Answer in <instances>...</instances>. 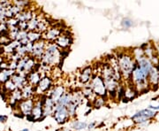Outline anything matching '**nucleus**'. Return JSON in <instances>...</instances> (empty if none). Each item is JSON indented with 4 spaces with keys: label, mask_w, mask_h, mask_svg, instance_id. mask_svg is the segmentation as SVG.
<instances>
[{
    "label": "nucleus",
    "mask_w": 159,
    "mask_h": 131,
    "mask_svg": "<svg viewBox=\"0 0 159 131\" xmlns=\"http://www.w3.org/2000/svg\"><path fill=\"white\" fill-rule=\"evenodd\" d=\"M55 107V103L51 100L49 97H46L44 100H43V117L53 114Z\"/></svg>",
    "instance_id": "4468645a"
},
{
    "label": "nucleus",
    "mask_w": 159,
    "mask_h": 131,
    "mask_svg": "<svg viewBox=\"0 0 159 131\" xmlns=\"http://www.w3.org/2000/svg\"><path fill=\"white\" fill-rule=\"evenodd\" d=\"M34 18V13L33 12L30 11L29 9H26L24 11L20 12L15 19L18 21H21V22H29V21H31Z\"/></svg>",
    "instance_id": "a211bd4d"
},
{
    "label": "nucleus",
    "mask_w": 159,
    "mask_h": 131,
    "mask_svg": "<svg viewBox=\"0 0 159 131\" xmlns=\"http://www.w3.org/2000/svg\"><path fill=\"white\" fill-rule=\"evenodd\" d=\"M155 114H156V113L153 111H151L149 109H145V110H142V111L136 113L132 117V119L137 123H142V122H144L148 119L154 117Z\"/></svg>",
    "instance_id": "9d476101"
},
{
    "label": "nucleus",
    "mask_w": 159,
    "mask_h": 131,
    "mask_svg": "<svg viewBox=\"0 0 159 131\" xmlns=\"http://www.w3.org/2000/svg\"><path fill=\"white\" fill-rule=\"evenodd\" d=\"M93 101H94V106L96 108H100L104 105V98L103 97H96V98Z\"/></svg>",
    "instance_id": "c85d7f7f"
},
{
    "label": "nucleus",
    "mask_w": 159,
    "mask_h": 131,
    "mask_svg": "<svg viewBox=\"0 0 159 131\" xmlns=\"http://www.w3.org/2000/svg\"><path fill=\"white\" fill-rule=\"evenodd\" d=\"M93 69L91 67H87L86 68L82 70V72L80 73V81L81 83L86 84L88 82H89L93 77Z\"/></svg>",
    "instance_id": "f3484780"
},
{
    "label": "nucleus",
    "mask_w": 159,
    "mask_h": 131,
    "mask_svg": "<svg viewBox=\"0 0 159 131\" xmlns=\"http://www.w3.org/2000/svg\"><path fill=\"white\" fill-rule=\"evenodd\" d=\"M96 126H97V121H93V122L89 123L87 128H88L89 129H95V127H96Z\"/></svg>",
    "instance_id": "2f4dec72"
},
{
    "label": "nucleus",
    "mask_w": 159,
    "mask_h": 131,
    "mask_svg": "<svg viewBox=\"0 0 159 131\" xmlns=\"http://www.w3.org/2000/svg\"><path fill=\"white\" fill-rule=\"evenodd\" d=\"M20 131H29L28 129H22V130H20Z\"/></svg>",
    "instance_id": "f704fd0d"
},
{
    "label": "nucleus",
    "mask_w": 159,
    "mask_h": 131,
    "mask_svg": "<svg viewBox=\"0 0 159 131\" xmlns=\"http://www.w3.org/2000/svg\"><path fill=\"white\" fill-rule=\"evenodd\" d=\"M61 52L59 48L55 44H50L46 46L45 51L42 57V65L43 66H56L60 61Z\"/></svg>",
    "instance_id": "f257e3e1"
},
{
    "label": "nucleus",
    "mask_w": 159,
    "mask_h": 131,
    "mask_svg": "<svg viewBox=\"0 0 159 131\" xmlns=\"http://www.w3.org/2000/svg\"><path fill=\"white\" fill-rule=\"evenodd\" d=\"M148 78H149V82H151L152 83L156 84V83L157 82V81H158V79H159L158 71L155 68H151V70H150V72H149V74H148Z\"/></svg>",
    "instance_id": "b1692460"
},
{
    "label": "nucleus",
    "mask_w": 159,
    "mask_h": 131,
    "mask_svg": "<svg viewBox=\"0 0 159 131\" xmlns=\"http://www.w3.org/2000/svg\"><path fill=\"white\" fill-rule=\"evenodd\" d=\"M6 120H7V116H6V115H0V122L4 123V122H6Z\"/></svg>",
    "instance_id": "473e14b6"
},
{
    "label": "nucleus",
    "mask_w": 159,
    "mask_h": 131,
    "mask_svg": "<svg viewBox=\"0 0 159 131\" xmlns=\"http://www.w3.org/2000/svg\"><path fill=\"white\" fill-rule=\"evenodd\" d=\"M27 77V81L29 85L33 86V87H36L37 84L39 83L40 80H41V74L38 71H31L29 74L26 75Z\"/></svg>",
    "instance_id": "dca6fc26"
},
{
    "label": "nucleus",
    "mask_w": 159,
    "mask_h": 131,
    "mask_svg": "<svg viewBox=\"0 0 159 131\" xmlns=\"http://www.w3.org/2000/svg\"><path fill=\"white\" fill-rule=\"evenodd\" d=\"M5 89H6V91H9V92H12V91H14L17 88H16V86L15 84L12 82V81L10 79L9 81H7L6 82H5Z\"/></svg>",
    "instance_id": "cd10ccee"
},
{
    "label": "nucleus",
    "mask_w": 159,
    "mask_h": 131,
    "mask_svg": "<svg viewBox=\"0 0 159 131\" xmlns=\"http://www.w3.org/2000/svg\"><path fill=\"white\" fill-rule=\"evenodd\" d=\"M72 102V94L70 93H65L62 97H60L57 102L56 103V105L57 106H64V107H67Z\"/></svg>",
    "instance_id": "aec40b11"
},
{
    "label": "nucleus",
    "mask_w": 159,
    "mask_h": 131,
    "mask_svg": "<svg viewBox=\"0 0 159 131\" xmlns=\"http://www.w3.org/2000/svg\"><path fill=\"white\" fill-rule=\"evenodd\" d=\"M27 36H28V31H19L17 37H16V41L20 42V41L27 38Z\"/></svg>",
    "instance_id": "c756f323"
},
{
    "label": "nucleus",
    "mask_w": 159,
    "mask_h": 131,
    "mask_svg": "<svg viewBox=\"0 0 159 131\" xmlns=\"http://www.w3.org/2000/svg\"><path fill=\"white\" fill-rule=\"evenodd\" d=\"M27 38L29 39L30 43L34 44V43H36V42H38L42 39V34L37 32V31H30V32H28Z\"/></svg>",
    "instance_id": "4be33fe9"
},
{
    "label": "nucleus",
    "mask_w": 159,
    "mask_h": 131,
    "mask_svg": "<svg viewBox=\"0 0 159 131\" xmlns=\"http://www.w3.org/2000/svg\"><path fill=\"white\" fill-rule=\"evenodd\" d=\"M57 131H68V130H66V129H58Z\"/></svg>",
    "instance_id": "c9c22d12"
},
{
    "label": "nucleus",
    "mask_w": 159,
    "mask_h": 131,
    "mask_svg": "<svg viewBox=\"0 0 159 131\" xmlns=\"http://www.w3.org/2000/svg\"><path fill=\"white\" fill-rule=\"evenodd\" d=\"M82 95H83V97H85L88 99H91V98H93V97H95V96H96L94 94L93 91H92V89L90 88V86L89 87H86L85 89L83 90V91H82Z\"/></svg>",
    "instance_id": "bb28decb"
},
{
    "label": "nucleus",
    "mask_w": 159,
    "mask_h": 131,
    "mask_svg": "<svg viewBox=\"0 0 159 131\" xmlns=\"http://www.w3.org/2000/svg\"><path fill=\"white\" fill-rule=\"evenodd\" d=\"M122 25H123L125 28H130L131 26L133 25V23H132V21H130L129 19H125V20H123V21H122Z\"/></svg>",
    "instance_id": "7c9ffc66"
},
{
    "label": "nucleus",
    "mask_w": 159,
    "mask_h": 131,
    "mask_svg": "<svg viewBox=\"0 0 159 131\" xmlns=\"http://www.w3.org/2000/svg\"><path fill=\"white\" fill-rule=\"evenodd\" d=\"M34 91H35V87L29 85V83L24 86L21 89L23 99H31L32 97L34 96Z\"/></svg>",
    "instance_id": "6ab92c4d"
},
{
    "label": "nucleus",
    "mask_w": 159,
    "mask_h": 131,
    "mask_svg": "<svg viewBox=\"0 0 159 131\" xmlns=\"http://www.w3.org/2000/svg\"><path fill=\"white\" fill-rule=\"evenodd\" d=\"M42 116H43V100L40 98L36 101H34V106L32 109L31 115L28 116L29 120H39Z\"/></svg>",
    "instance_id": "0eeeda50"
},
{
    "label": "nucleus",
    "mask_w": 159,
    "mask_h": 131,
    "mask_svg": "<svg viewBox=\"0 0 159 131\" xmlns=\"http://www.w3.org/2000/svg\"><path fill=\"white\" fill-rule=\"evenodd\" d=\"M19 105V110L20 111V114L24 116H29L31 115L32 109L34 106V100L31 99H23L18 104Z\"/></svg>",
    "instance_id": "1a4fd4ad"
},
{
    "label": "nucleus",
    "mask_w": 159,
    "mask_h": 131,
    "mask_svg": "<svg viewBox=\"0 0 159 131\" xmlns=\"http://www.w3.org/2000/svg\"><path fill=\"white\" fill-rule=\"evenodd\" d=\"M51 89H52V81L48 76H44V77L41 78L39 83L35 87L36 93H39V94L48 92L51 91Z\"/></svg>",
    "instance_id": "6e6552de"
},
{
    "label": "nucleus",
    "mask_w": 159,
    "mask_h": 131,
    "mask_svg": "<svg viewBox=\"0 0 159 131\" xmlns=\"http://www.w3.org/2000/svg\"><path fill=\"white\" fill-rule=\"evenodd\" d=\"M47 46L46 41L43 40V38L38 42L33 44L32 51L30 53V56L33 57L34 59H42V57L45 51V48Z\"/></svg>",
    "instance_id": "423d86ee"
},
{
    "label": "nucleus",
    "mask_w": 159,
    "mask_h": 131,
    "mask_svg": "<svg viewBox=\"0 0 159 131\" xmlns=\"http://www.w3.org/2000/svg\"><path fill=\"white\" fill-rule=\"evenodd\" d=\"M73 40L72 37L69 36L67 35H60L57 39L55 41V44L58 47V48H62V49H66L69 46L72 44Z\"/></svg>",
    "instance_id": "ddd939ff"
},
{
    "label": "nucleus",
    "mask_w": 159,
    "mask_h": 131,
    "mask_svg": "<svg viewBox=\"0 0 159 131\" xmlns=\"http://www.w3.org/2000/svg\"><path fill=\"white\" fill-rule=\"evenodd\" d=\"M53 117L57 121V124H64L69 120V115L67 113L66 107L64 106H57L55 104L54 112H53Z\"/></svg>",
    "instance_id": "39448f33"
},
{
    "label": "nucleus",
    "mask_w": 159,
    "mask_h": 131,
    "mask_svg": "<svg viewBox=\"0 0 159 131\" xmlns=\"http://www.w3.org/2000/svg\"><path fill=\"white\" fill-rule=\"evenodd\" d=\"M88 127V124L84 121H78V120H74L72 123V129H74V130H82L85 129Z\"/></svg>",
    "instance_id": "393cba45"
},
{
    "label": "nucleus",
    "mask_w": 159,
    "mask_h": 131,
    "mask_svg": "<svg viewBox=\"0 0 159 131\" xmlns=\"http://www.w3.org/2000/svg\"><path fill=\"white\" fill-rule=\"evenodd\" d=\"M90 88L97 97H104L107 96V90L104 82L100 75H94L90 82Z\"/></svg>",
    "instance_id": "f03ea898"
},
{
    "label": "nucleus",
    "mask_w": 159,
    "mask_h": 131,
    "mask_svg": "<svg viewBox=\"0 0 159 131\" xmlns=\"http://www.w3.org/2000/svg\"><path fill=\"white\" fill-rule=\"evenodd\" d=\"M15 73L14 70H11V69H5V70H2L0 72V82H6L7 81H9L11 79V77L13 75V74Z\"/></svg>",
    "instance_id": "412c9836"
},
{
    "label": "nucleus",
    "mask_w": 159,
    "mask_h": 131,
    "mask_svg": "<svg viewBox=\"0 0 159 131\" xmlns=\"http://www.w3.org/2000/svg\"><path fill=\"white\" fill-rule=\"evenodd\" d=\"M61 35V30L57 27H52V28H49L47 31H45L42 35H43V40L50 41V42H53L57 39V37Z\"/></svg>",
    "instance_id": "9b49d317"
},
{
    "label": "nucleus",
    "mask_w": 159,
    "mask_h": 131,
    "mask_svg": "<svg viewBox=\"0 0 159 131\" xmlns=\"http://www.w3.org/2000/svg\"><path fill=\"white\" fill-rule=\"evenodd\" d=\"M11 80L12 81V82L15 84L17 89L21 90L23 87L28 84V81H27V77L25 74H19L17 72H15L13 75L11 77Z\"/></svg>",
    "instance_id": "f8f14e48"
},
{
    "label": "nucleus",
    "mask_w": 159,
    "mask_h": 131,
    "mask_svg": "<svg viewBox=\"0 0 159 131\" xmlns=\"http://www.w3.org/2000/svg\"><path fill=\"white\" fill-rule=\"evenodd\" d=\"M38 23H39V19L34 17L31 21H29L28 22V29L27 31L30 32V31H36L37 28H38Z\"/></svg>",
    "instance_id": "5701e85b"
},
{
    "label": "nucleus",
    "mask_w": 159,
    "mask_h": 131,
    "mask_svg": "<svg viewBox=\"0 0 159 131\" xmlns=\"http://www.w3.org/2000/svg\"><path fill=\"white\" fill-rule=\"evenodd\" d=\"M118 65L119 68L120 69V73L123 74L125 76H129L136 65H134L132 58L126 55H121L118 58Z\"/></svg>",
    "instance_id": "7ed1b4c3"
},
{
    "label": "nucleus",
    "mask_w": 159,
    "mask_h": 131,
    "mask_svg": "<svg viewBox=\"0 0 159 131\" xmlns=\"http://www.w3.org/2000/svg\"><path fill=\"white\" fill-rule=\"evenodd\" d=\"M77 107H78V106H76V105H75L74 104H73V103H71L68 106L66 107V109H67V113H68L69 115V118H74V117H75Z\"/></svg>",
    "instance_id": "a878e982"
},
{
    "label": "nucleus",
    "mask_w": 159,
    "mask_h": 131,
    "mask_svg": "<svg viewBox=\"0 0 159 131\" xmlns=\"http://www.w3.org/2000/svg\"><path fill=\"white\" fill-rule=\"evenodd\" d=\"M65 91H65V88L63 86H56V87L52 88L50 91V96H49V97L56 104L57 102V100L66 93Z\"/></svg>",
    "instance_id": "2eb2a0df"
},
{
    "label": "nucleus",
    "mask_w": 159,
    "mask_h": 131,
    "mask_svg": "<svg viewBox=\"0 0 159 131\" xmlns=\"http://www.w3.org/2000/svg\"><path fill=\"white\" fill-rule=\"evenodd\" d=\"M157 102L158 103V105H156V106H148L149 109H153V110H159V98L157 100Z\"/></svg>",
    "instance_id": "72a5a7b5"
},
{
    "label": "nucleus",
    "mask_w": 159,
    "mask_h": 131,
    "mask_svg": "<svg viewBox=\"0 0 159 131\" xmlns=\"http://www.w3.org/2000/svg\"><path fill=\"white\" fill-rule=\"evenodd\" d=\"M132 74H133V79L134 81V82L136 83L138 88L143 89V88L146 87V85H147V77H148V75L145 74L138 66H136L134 68Z\"/></svg>",
    "instance_id": "20e7f679"
}]
</instances>
